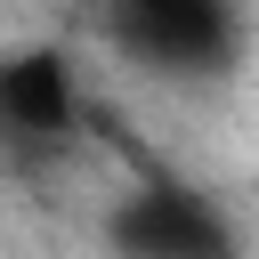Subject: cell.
I'll return each instance as SVG.
<instances>
[{
	"label": "cell",
	"instance_id": "cell-1",
	"mask_svg": "<svg viewBox=\"0 0 259 259\" xmlns=\"http://www.w3.org/2000/svg\"><path fill=\"white\" fill-rule=\"evenodd\" d=\"M81 121H89L81 65H73L57 40L0 49V162H16V170H40V162L73 154Z\"/></svg>",
	"mask_w": 259,
	"mask_h": 259
},
{
	"label": "cell",
	"instance_id": "cell-2",
	"mask_svg": "<svg viewBox=\"0 0 259 259\" xmlns=\"http://www.w3.org/2000/svg\"><path fill=\"white\" fill-rule=\"evenodd\" d=\"M105 32L146 73L194 81V73H227L243 57L251 16H243V0H105Z\"/></svg>",
	"mask_w": 259,
	"mask_h": 259
},
{
	"label": "cell",
	"instance_id": "cell-3",
	"mask_svg": "<svg viewBox=\"0 0 259 259\" xmlns=\"http://www.w3.org/2000/svg\"><path fill=\"white\" fill-rule=\"evenodd\" d=\"M105 243L113 259H243L235 219L186 178H138L105 210Z\"/></svg>",
	"mask_w": 259,
	"mask_h": 259
}]
</instances>
